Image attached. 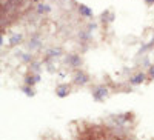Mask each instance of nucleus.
<instances>
[{"mask_svg":"<svg viewBox=\"0 0 154 140\" xmlns=\"http://www.w3.org/2000/svg\"><path fill=\"white\" fill-rule=\"evenodd\" d=\"M68 93H69V86H68V85H59V86L56 88V94H57L59 97H66Z\"/></svg>","mask_w":154,"mask_h":140,"instance_id":"2","label":"nucleus"},{"mask_svg":"<svg viewBox=\"0 0 154 140\" xmlns=\"http://www.w3.org/2000/svg\"><path fill=\"white\" fill-rule=\"evenodd\" d=\"M143 80H145V74L139 72V74H136L134 77L131 79V83H133V85H139V83H142Z\"/></svg>","mask_w":154,"mask_h":140,"instance_id":"5","label":"nucleus"},{"mask_svg":"<svg viewBox=\"0 0 154 140\" xmlns=\"http://www.w3.org/2000/svg\"><path fill=\"white\" fill-rule=\"evenodd\" d=\"M106 96H108V90H106L105 86H97L96 90L93 91V97H94V100H97V102L105 100Z\"/></svg>","mask_w":154,"mask_h":140,"instance_id":"1","label":"nucleus"},{"mask_svg":"<svg viewBox=\"0 0 154 140\" xmlns=\"http://www.w3.org/2000/svg\"><path fill=\"white\" fill-rule=\"evenodd\" d=\"M43 11L48 12V11H49V6H42V5H40V6H38V12H43Z\"/></svg>","mask_w":154,"mask_h":140,"instance_id":"9","label":"nucleus"},{"mask_svg":"<svg viewBox=\"0 0 154 140\" xmlns=\"http://www.w3.org/2000/svg\"><path fill=\"white\" fill-rule=\"evenodd\" d=\"M149 74H151V77H154V66H151V69H149Z\"/></svg>","mask_w":154,"mask_h":140,"instance_id":"10","label":"nucleus"},{"mask_svg":"<svg viewBox=\"0 0 154 140\" xmlns=\"http://www.w3.org/2000/svg\"><path fill=\"white\" fill-rule=\"evenodd\" d=\"M23 90H25V93H26L28 96H32V94H34V93H32V88H29V86H25Z\"/></svg>","mask_w":154,"mask_h":140,"instance_id":"8","label":"nucleus"},{"mask_svg":"<svg viewBox=\"0 0 154 140\" xmlns=\"http://www.w3.org/2000/svg\"><path fill=\"white\" fill-rule=\"evenodd\" d=\"M79 12H80V14H82L83 17H86V19L93 16V11L89 9L88 6H85V5H80V6H79Z\"/></svg>","mask_w":154,"mask_h":140,"instance_id":"4","label":"nucleus"},{"mask_svg":"<svg viewBox=\"0 0 154 140\" xmlns=\"http://www.w3.org/2000/svg\"><path fill=\"white\" fill-rule=\"evenodd\" d=\"M74 82H75L77 85H85V83H88V77H86V75H85L83 72H77V74H75Z\"/></svg>","mask_w":154,"mask_h":140,"instance_id":"3","label":"nucleus"},{"mask_svg":"<svg viewBox=\"0 0 154 140\" xmlns=\"http://www.w3.org/2000/svg\"><path fill=\"white\" fill-rule=\"evenodd\" d=\"M145 2H146L148 5H152V3H154V0H145Z\"/></svg>","mask_w":154,"mask_h":140,"instance_id":"11","label":"nucleus"},{"mask_svg":"<svg viewBox=\"0 0 154 140\" xmlns=\"http://www.w3.org/2000/svg\"><path fill=\"white\" fill-rule=\"evenodd\" d=\"M20 40H22V35L20 34H16V35H12L11 39H9V43L11 45H17V43H20Z\"/></svg>","mask_w":154,"mask_h":140,"instance_id":"7","label":"nucleus"},{"mask_svg":"<svg viewBox=\"0 0 154 140\" xmlns=\"http://www.w3.org/2000/svg\"><path fill=\"white\" fill-rule=\"evenodd\" d=\"M66 62H69V63H71V66H79V65H80V59L77 57V56H74V54L68 56Z\"/></svg>","mask_w":154,"mask_h":140,"instance_id":"6","label":"nucleus"}]
</instances>
